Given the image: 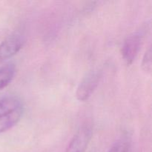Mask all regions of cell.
Wrapping results in <instances>:
<instances>
[{"label": "cell", "mask_w": 152, "mask_h": 152, "mask_svg": "<svg viewBox=\"0 0 152 152\" xmlns=\"http://www.w3.org/2000/svg\"><path fill=\"white\" fill-rule=\"evenodd\" d=\"M24 104L20 98L7 96L0 99V133L16 126L23 115Z\"/></svg>", "instance_id": "6da1fadb"}, {"label": "cell", "mask_w": 152, "mask_h": 152, "mask_svg": "<svg viewBox=\"0 0 152 152\" xmlns=\"http://www.w3.org/2000/svg\"><path fill=\"white\" fill-rule=\"evenodd\" d=\"M145 31L143 30L132 33L126 37L122 46V56L128 65H132L137 56L143 42Z\"/></svg>", "instance_id": "7a4b0ae2"}, {"label": "cell", "mask_w": 152, "mask_h": 152, "mask_svg": "<svg viewBox=\"0 0 152 152\" xmlns=\"http://www.w3.org/2000/svg\"><path fill=\"white\" fill-rule=\"evenodd\" d=\"M101 77L102 72L99 70H93L86 74L77 89V99L81 102L88 100L99 86Z\"/></svg>", "instance_id": "3957f363"}, {"label": "cell", "mask_w": 152, "mask_h": 152, "mask_svg": "<svg viewBox=\"0 0 152 152\" xmlns=\"http://www.w3.org/2000/svg\"><path fill=\"white\" fill-rule=\"evenodd\" d=\"M25 37L20 31H15L0 43V62H4L16 55L23 47Z\"/></svg>", "instance_id": "277c9868"}, {"label": "cell", "mask_w": 152, "mask_h": 152, "mask_svg": "<svg viewBox=\"0 0 152 152\" xmlns=\"http://www.w3.org/2000/svg\"><path fill=\"white\" fill-rule=\"evenodd\" d=\"M93 136L91 125L85 124L77 131L68 143L65 152H86Z\"/></svg>", "instance_id": "5b68a950"}, {"label": "cell", "mask_w": 152, "mask_h": 152, "mask_svg": "<svg viewBox=\"0 0 152 152\" xmlns=\"http://www.w3.org/2000/svg\"><path fill=\"white\" fill-rule=\"evenodd\" d=\"M16 74L14 64L9 63L0 68V91L5 88L13 80Z\"/></svg>", "instance_id": "8992f818"}, {"label": "cell", "mask_w": 152, "mask_h": 152, "mask_svg": "<svg viewBox=\"0 0 152 152\" xmlns=\"http://www.w3.org/2000/svg\"><path fill=\"white\" fill-rule=\"evenodd\" d=\"M130 148V142L126 137L119 139L113 144L108 152H129Z\"/></svg>", "instance_id": "52a82bcc"}, {"label": "cell", "mask_w": 152, "mask_h": 152, "mask_svg": "<svg viewBox=\"0 0 152 152\" xmlns=\"http://www.w3.org/2000/svg\"><path fill=\"white\" fill-rule=\"evenodd\" d=\"M142 68L145 72L151 73V49L148 48L144 54L142 61Z\"/></svg>", "instance_id": "ba28073f"}]
</instances>
